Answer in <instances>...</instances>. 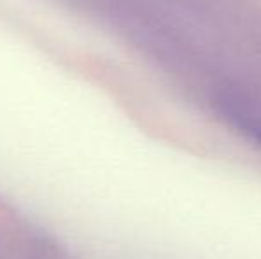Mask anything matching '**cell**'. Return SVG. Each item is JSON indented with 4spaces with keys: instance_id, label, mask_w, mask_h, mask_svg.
<instances>
[{
    "instance_id": "1",
    "label": "cell",
    "mask_w": 261,
    "mask_h": 259,
    "mask_svg": "<svg viewBox=\"0 0 261 259\" xmlns=\"http://www.w3.org/2000/svg\"><path fill=\"white\" fill-rule=\"evenodd\" d=\"M238 125H240V128H244V131H247L252 138H256V140L261 142V126L259 125L251 123L249 119H244V121H240V119H238Z\"/></svg>"
}]
</instances>
